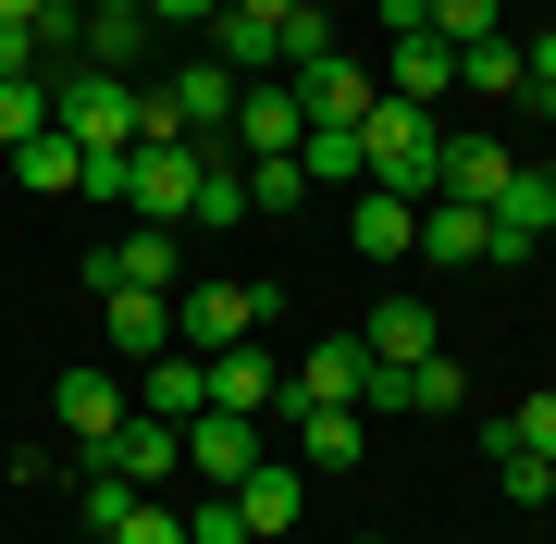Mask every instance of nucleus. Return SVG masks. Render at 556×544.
Wrapping results in <instances>:
<instances>
[{
	"label": "nucleus",
	"mask_w": 556,
	"mask_h": 544,
	"mask_svg": "<svg viewBox=\"0 0 556 544\" xmlns=\"http://www.w3.org/2000/svg\"><path fill=\"white\" fill-rule=\"evenodd\" d=\"M358 346H371L383 371H408V359H433V309H420V298H383L371 322H358Z\"/></svg>",
	"instance_id": "nucleus-19"
},
{
	"label": "nucleus",
	"mask_w": 556,
	"mask_h": 544,
	"mask_svg": "<svg viewBox=\"0 0 556 544\" xmlns=\"http://www.w3.org/2000/svg\"><path fill=\"white\" fill-rule=\"evenodd\" d=\"M236 507H248V532H260V544L298 532V458H260L248 483H236Z\"/></svg>",
	"instance_id": "nucleus-22"
},
{
	"label": "nucleus",
	"mask_w": 556,
	"mask_h": 544,
	"mask_svg": "<svg viewBox=\"0 0 556 544\" xmlns=\"http://www.w3.org/2000/svg\"><path fill=\"white\" fill-rule=\"evenodd\" d=\"M260 309H273V284H174V346H199V359H223V346L260 334Z\"/></svg>",
	"instance_id": "nucleus-3"
},
{
	"label": "nucleus",
	"mask_w": 556,
	"mask_h": 544,
	"mask_svg": "<svg viewBox=\"0 0 556 544\" xmlns=\"http://www.w3.org/2000/svg\"><path fill=\"white\" fill-rule=\"evenodd\" d=\"M137 408L186 433V421L211 408V359H199V346H161V359H137Z\"/></svg>",
	"instance_id": "nucleus-11"
},
{
	"label": "nucleus",
	"mask_w": 556,
	"mask_h": 544,
	"mask_svg": "<svg viewBox=\"0 0 556 544\" xmlns=\"http://www.w3.org/2000/svg\"><path fill=\"white\" fill-rule=\"evenodd\" d=\"M100 470H124V483L149 495V483H174V470H186V433H174V421H149V408H137V421H124V433L100 445Z\"/></svg>",
	"instance_id": "nucleus-14"
},
{
	"label": "nucleus",
	"mask_w": 556,
	"mask_h": 544,
	"mask_svg": "<svg viewBox=\"0 0 556 544\" xmlns=\"http://www.w3.org/2000/svg\"><path fill=\"white\" fill-rule=\"evenodd\" d=\"M100 334H112V359H161V346H174V298H137V284H100Z\"/></svg>",
	"instance_id": "nucleus-13"
},
{
	"label": "nucleus",
	"mask_w": 556,
	"mask_h": 544,
	"mask_svg": "<svg viewBox=\"0 0 556 544\" xmlns=\"http://www.w3.org/2000/svg\"><path fill=\"white\" fill-rule=\"evenodd\" d=\"M482 223H495V261H544V248H556V186L519 162V174L495 186V211H482Z\"/></svg>",
	"instance_id": "nucleus-8"
},
{
	"label": "nucleus",
	"mask_w": 556,
	"mask_h": 544,
	"mask_svg": "<svg viewBox=\"0 0 556 544\" xmlns=\"http://www.w3.org/2000/svg\"><path fill=\"white\" fill-rule=\"evenodd\" d=\"M223 0H149V25H211Z\"/></svg>",
	"instance_id": "nucleus-40"
},
{
	"label": "nucleus",
	"mask_w": 556,
	"mask_h": 544,
	"mask_svg": "<svg viewBox=\"0 0 556 544\" xmlns=\"http://www.w3.org/2000/svg\"><path fill=\"white\" fill-rule=\"evenodd\" d=\"M321 50H334V25H321V0H298V13H285V75L321 62Z\"/></svg>",
	"instance_id": "nucleus-34"
},
{
	"label": "nucleus",
	"mask_w": 556,
	"mask_h": 544,
	"mask_svg": "<svg viewBox=\"0 0 556 544\" xmlns=\"http://www.w3.org/2000/svg\"><path fill=\"white\" fill-rule=\"evenodd\" d=\"M50 408H62V433H75L87 458H100V445H112L124 421H137V396H124V371H62V383H50Z\"/></svg>",
	"instance_id": "nucleus-9"
},
{
	"label": "nucleus",
	"mask_w": 556,
	"mask_h": 544,
	"mask_svg": "<svg viewBox=\"0 0 556 544\" xmlns=\"http://www.w3.org/2000/svg\"><path fill=\"white\" fill-rule=\"evenodd\" d=\"M0 174H13V186H38V199H62V186H87V149L62 137V124H38V137H25Z\"/></svg>",
	"instance_id": "nucleus-20"
},
{
	"label": "nucleus",
	"mask_w": 556,
	"mask_h": 544,
	"mask_svg": "<svg viewBox=\"0 0 556 544\" xmlns=\"http://www.w3.org/2000/svg\"><path fill=\"white\" fill-rule=\"evenodd\" d=\"M285 87H298V112H309V124H358V112L383 100V87L358 75L346 50H321V62H298V75H285Z\"/></svg>",
	"instance_id": "nucleus-12"
},
{
	"label": "nucleus",
	"mask_w": 556,
	"mask_h": 544,
	"mask_svg": "<svg viewBox=\"0 0 556 544\" xmlns=\"http://www.w3.org/2000/svg\"><path fill=\"white\" fill-rule=\"evenodd\" d=\"M87 13H149V0H87Z\"/></svg>",
	"instance_id": "nucleus-43"
},
{
	"label": "nucleus",
	"mask_w": 556,
	"mask_h": 544,
	"mask_svg": "<svg viewBox=\"0 0 556 544\" xmlns=\"http://www.w3.org/2000/svg\"><path fill=\"white\" fill-rule=\"evenodd\" d=\"M186 470H199L211 495H236L260 470V421H248V408H199V421H186Z\"/></svg>",
	"instance_id": "nucleus-7"
},
{
	"label": "nucleus",
	"mask_w": 556,
	"mask_h": 544,
	"mask_svg": "<svg viewBox=\"0 0 556 544\" xmlns=\"http://www.w3.org/2000/svg\"><path fill=\"white\" fill-rule=\"evenodd\" d=\"M186 223H199V236L248 223V174H236V162H199V211H186Z\"/></svg>",
	"instance_id": "nucleus-27"
},
{
	"label": "nucleus",
	"mask_w": 556,
	"mask_h": 544,
	"mask_svg": "<svg viewBox=\"0 0 556 544\" xmlns=\"http://www.w3.org/2000/svg\"><path fill=\"white\" fill-rule=\"evenodd\" d=\"M161 112H174V137H211V124H236V75H223V62H186V75L161 87Z\"/></svg>",
	"instance_id": "nucleus-16"
},
{
	"label": "nucleus",
	"mask_w": 556,
	"mask_h": 544,
	"mask_svg": "<svg viewBox=\"0 0 556 544\" xmlns=\"http://www.w3.org/2000/svg\"><path fill=\"white\" fill-rule=\"evenodd\" d=\"M457 87V50L445 38H396V75H383V100H408V112H433Z\"/></svg>",
	"instance_id": "nucleus-21"
},
{
	"label": "nucleus",
	"mask_w": 556,
	"mask_h": 544,
	"mask_svg": "<svg viewBox=\"0 0 556 544\" xmlns=\"http://www.w3.org/2000/svg\"><path fill=\"white\" fill-rule=\"evenodd\" d=\"M346 236H358V261H408V248H420V199H396V186H371Z\"/></svg>",
	"instance_id": "nucleus-18"
},
{
	"label": "nucleus",
	"mask_w": 556,
	"mask_h": 544,
	"mask_svg": "<svg viewBox=\"0 0 556 544\" xmlns=\"http://www.w3.org/2000/svg\"><path fill=\"white\" fill-rule=\"evenodd\" d=\"M519 62H532V87H519V100H544V124H556V25H544V38L519 50Z\"/></svg>",
	"instance_id": "nucleus-37"
},
{
	"label": "nucleus",
	"mask_w": 556,
	"mask_h": 544,
	"mask_svg": "<svg viewBox=\"0 0 556 544\" xmlns=\"http://www.w3.org/2000/svg\"><path fill=\"white\" fill-rule=\"evenodd\" d=\"M544 186H556V162H544Z\"/></svg>",
	"instance_id": "nucleus-45"
},
{
	"label": "nucleus",
	"mask_w": 556,
	"mask_h": 544,
	"mask_svg": "<svg viewBox=\"0 0 556 544\" xmlns=\"http://www.w3.org/2000/svg\"><path fill=\"white\" fill-rule=\"evenodd\" d=\"M124 507H137V483H124V470H100V458H87V532H124Z\"/></svg>",
	"instance_id": "nucleus-31"
},
{
	"label": "nucleus",
	"mask_w": 556,
	"mask_h": 544,
	"mask_svg": "<svg viewBox=\"0 0 556 544\" xmlns=\"http://www.w3.org/2000/svg\"><path fill=\"white\" fill-rule=\"evenodd\" d=\"M433 38H445V50H470V38H495V0H433Z\"/></svg>",
	"instance_id": "nucleus-33"
},
{
	"label": "nucleus",
	"mask_w": 556,
	"mask_h": 544,
	"mask_svg": "<svg viewBox=\"0 0 556 544\" xmlns=\"http://www.w3.org/2000/svg\"><path fill=\"white\" fill-rule=\"evenodd\" d=\"M298 174L321 186V174H358V124H309L298 137Z\"/></svg>",
	"instance_id": "nucleus-29"
},
{
	"label": "nucleus",
	"mask_w": 556,
	"mask_h": 544,
	"mask_svg": "<svg viewBox=\"0 0 556 544\" xmlns=\"http://www.w3.org/2000/svg\"><path fill=\"white\" fill-rule=\"evenodd\" d=\"M87 284H137V298H174V284H186V236H174V223H124L100 261H87Z\"/></svg>",
	"instance_id": "nucleus-5"
},
{
	"label": "nucleus",
	"mask_w": 556,
	"mask_h": 544,
	"mask_svg": "<svg viewBox=\"0 0 556 544\" xmlns=\"http://www.w3.org/2000/svg\"><path fill=\"white\" fill-rule=\"evenodd\" d=\"M383 25H396V38H433V0H383Z\"/></svg>",
	"instance_id": "nucleus-39"
},
{
	"label": "nucleus",
	"mask_w": 556,
	"mask_h": 544,
	"mask_svg": "<svg viewBox=\"0 0 556 544\" xmlns=\"http://www.w3.org/2000/svg\"><path fill=\"white\" fill-rule=\"evenodd\" d=\"M495 483H507V507H544V495H556V458H532V445L495 421Z\"/></svg>",
	"instance_id": "nucleus-26"
},
{
	"label": "nucleus",
	"mask_w": 556,
	"mask_h": 544,
	"mask_svg": "<svg viewBox=\"0 0 556 544\" xmlns=\"http://www.w3.org/2000/svg\"><path fill=\"white\" fill-rule=\"evenodd\" d=\"M371 544H383V532H371Z\"/></svg>",
	"instance_id": "nucleus-46"
},
{
	"label": "nucleus",
	"mask_w": 556,
	"mask_h": 544,
	"mask_svg": "<svg viewBox=\"0 0 556 544\" xmlns=\"http://www.w3.org/2000/svg\"><path fill=\"white\" fill-rule=\"evenodd\" d=\"M236 174H248V211H298V199H309L298 149H273V162H236Z\"/></svg>",
	"instance_id": "nucleus-28"
},
{
	"label": "nucleus",
	"mask_w": 556,
	"mask_h": 544,
	"mask_svg": "<svg viewBox=\"0 0 556 544\" xmlns=\"http://www.w3.org/2000/svg\"><path fill=\"white\" fill-rule=\"evenodd\" d=\"M298 408H396V396H383V359H371V346L334 334V346L298 359Z\"/></svg>",
	"instance_id": "nucleus-6"
},
{
	"label": "nucleus",
	"mask_w": 556,
	"mask_h": 544,
	"mask_svg": "<svg viewBox=\"0 0 556 544\" xmlns=\"http://www.w3.org/2000/svg\"><path fill=\"white\" fill-rule=\"evenodd\" d=\"M433 162H445V124L408 112V100H371L358 112V174L396 186V199H433Z\"/></svg>",
	"instance_id": "nucleus-1"
},
{
	"label": "nucleus",
	"mask_w": 556,
	"mask_h": 544,
	"mask_svg": "<svg viewBox=\"0 0 556 544\" xmlns=\"http://www.w3.org/2000/svg\"><path fill=\"white\" fill-rule=\"evenodd\" d=\"M124 186H137V149H87V199L124 211Z\"/></svg>",
	"instance_id": "nucleus-36"
},
{
	"label": "nucleus",
	"mask_w": 556,
	"mask_h": 544,
	"mask_svg": "<svg viewBox=\"0 0 556 544\" xmlns=\"http://www.w3.org/2000/svg\"><path fill=\"white\" fill-rule=\"evenodd\" d=\"M50 124L75 149H137V87L100 75V62H62V75H50Z\"/></svg>",
	"instance_id": "nucleus-2"
},
{
	"label": "nucleus",
	"mask_w": 556,
	"mask_h": 544,
	"mask_svg": "<svg viewBox=\"0 0 556 544\" xmlns=\"http://www.w3.org/2000/svg\"><path fill=\"white\" fill-rule=\"evenodd\" d=\"M236 13H260V25H273V38H285V13H298V0H236Z\"/></svg>",
	"instance_id": "nucleus-41"
},
{
	"label": "nucleus",
	"mask_w": 556,
	"mask_h": 544,
	"mask_svg": "<svg viewBox=\"0 0 556 544\" xmlns=\"http://www.w3.org/2000/svg\"><path fill=\"white\" fill-rule=\"evenodd\" d=\"M0 470H13V445H0Z\"/></svg>",
	"instance_id": "nucleus-44"
},
{
	"label": "nucleus",
	"mask_w": 556,
	"mask_h": 544,
	"mask_svg": "<svg viewBox=\"0 0 556 544\" xmlns=\"http://www.w3.org/2000/svg\"><path fill=\"white\" fill-rule=\"evenodd\" d=\"M38 13H50V0H0V25H38Z\"/></svg>",
	"instance_id": "nucleus-42"
},
{
	"label": "nucleus",
	"mask_w": 556,
	"mask_h": 544,
	"mask_svg": "<svg viewBox=\"0 0 556 544\" xmlns=\"http://www.w3.org/2000/svg\"><path fill=\"white\" fill-rule=\"evenodd\" d=\"M507 433L532 445V458H556V383H544V396H519V408H507Z\"/></svg>",
	"instance_id": "nucleus-35"
},
{
	"label": "nucleus",
	"mask_w": 556,
	"mask_h": 544,
	"mask_svg": "<svg viewBox=\"0 0 556 544\" xmlns=\"http://www.w3.org/2000/svg\"><path fill=\"white\" fill-rule=\"evenodd\" d=\"M285 433H298L309 470H346L358 445H371V408H298V396H285Z\"/></svg>",
	"instance_id": "nucleus-15"
},
{
	"label": "nucleus",
	"mask_w": 556,
	"mask_h": 544,
	"mask_svg": "<svg viewBox=\"0 0 556 544\" xmlns=\"http://www.w3.org/2000/svg\"><path fill=\"white\" fill-rule=\"evenodd\" d=\"M124 211L186 236V211H199V137H137V186H124Z\"/></svg>",
	"instance_id": "nucleus-4"
},
{
	"label": "nucleus",
	"mask_w": 556,
	"mask_h": 544,
	"mask_svg": "<svg viewBox=\"0 0 556 544\" xmlns=\"http://www.w3.org/2000/svg\"><path fill=\"white\" fill-rule=\"evenodd\" d=\"M420 261H495V223L470 199H420Z\"/></svg>",
	"instance_id": "nucleus-17"
},
{
	"label": "nucleus",
	"mask_w": 556,
	"mask_h": 544,
	"mask_svg": "<svg viewBox=\"0 0 556 544\" xmlns=\"http://www.w3.org/2000/svg\"><path fill=\"white\" fill-rule=\"evenodd\" d=\"M383 396H396V408H420V421H433V408H457V396H470V383H457V359H445V346H433V359H408V371H383Z\"/></svg>",
	"instance_id": "nucleus-24"
},
{
	"label": "nucleus",
	"mask_w": 556,
	"mask_h": 544,
	"mask_svg": "<svg viewBox=\"0 0 556 544\" xmlns=\"http://www.w3.org/2000/svg\"><path fill=\"white\" fill-rule=\"evenodd\" d=\"M298 137H309L298 87H285V75H236V149H248V162H273V149H298Z\"/></svg>",
	"instance_id": "nucleus-10"
},
{
	"label": "nucleus",
	"mask_w": 556,
	"mask_h": 544,
	"mask_svg": "<svg viewBox=\"0 0 556 544\" xmlns=\"http://www.w3.org/2000/svg\"><path fill=\"white\" fill-rule=\"evenodd\" d=\"M100 544H186V520H174L161 495H137V507H124V532H100Z\"/></svg>",
	"instance_id": "nucleus-32"
},
{
	"label": "nucleus",
	"mask_w": 556,
	"mask_h": 544,
	"mask_svg": "<svg viewBox=\"0 0 556 544\" xmlns=\"http://www.w3.org/2000/svg\"><path fill=\"white\" fill-rule=\"evenodd\" d=\"M87 62L100 75H137L149 62V13H87Z\"/></svg>",
	"instance_id": "nucleus-25"
},
{
	"label": "nucleus",
	"mask_w": 556,
	"mask_h": 544,
	"mask_svg": "<svg viewBox=\"0 0 556 544\" xmlns=\"http://www.w3.org/2000/svg\"><path fill=\"white\" fill-rule=\"evenodd\" d=\"M186 544H260V532H248V507H236V495H211V483H199V520H186Z\"/></svg>",
	"instance_id": "nucleus-30"
},
{
	"label": "nucleus",
	"mask_w": 556,
	"mask_h": 544,
	"mask_svg": "<svg viewBox=\"0 0 556 544\" xmlns=\"http://www.w3.org/2000/svg\"><path fill=\"white\" fill-rule=\"evenodd\" d=\"M13 75H38V25H0V87Z\"/></svg>",
	"instance_id": "nucleus-38"
},
{
	"label": "nucleus",
	"mask_w": 556,
	"mask_h": 544,
	"mask_svg": "<svg viewBox=\"0 0 556 544\" xmlns=\"http://www.w3.org/2000/svg\"><path fill=\"white\" fill-rule=\"evenodd\" d=\"M457 87H482V100H519V87H532V62H519V38H507V25L457 50Z\"/></svg>",
	"instance_id": "nucleus-23"
}]
</instances>
